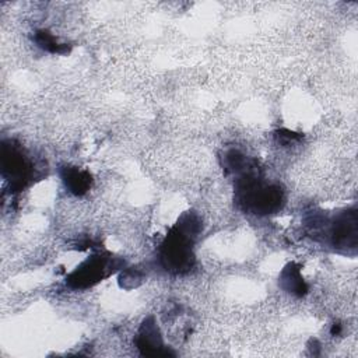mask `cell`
Here are the masks:
<instances>
[{"label": "cell", "instance_id": "4", "mask_svg": "<svg viewBox=\"0 0 358 358\" xmlns=\"http://www.w3.org/2000/svg\"><path fill=\"white\" fill-rule=\"evenodd\" d=\"M327 236L330 242L337 249H355L358 239V218L357 210L351 208L340 213L333 220L329 221Z\"/></svg>", "mask_w": 358, "mask_h": 358}, {"label": "cell", "instance_id": "3", "mask_svg": "<svg viewBox=\"0 0 358 358\" xmlns=\"http://www.w3.org/2000/svg\"><path fill=\"white\" fill-rule=\"evenodd\" d=\"M3 176L11 182V187H22L32 175V165L18 145L1 147Z\"/></svg>", "mask_w": 358, "mask_h": 358}, {"label": "cell", "instance_id": "1", "mask_svg": "<svg viewBox=\"0 0 358 358\" xmlns=\"http://www.w3.org/2000/svg\"><path fill=\"white\" fill-rule=\"evenodd\" d=\"M235 199L245 211L271 214L281 207L282 190L278 185L263 182L256 164L252 162L243 172L236 175Z\"/></svg>", "mask_w": 358, "mask_h": 358}, {"label": "cell", "instance_id": "7", "mask_svg": "<svg viewBox=\"0 0 358 358\" xmlns=\"http://www.w3.org/2000/svg\"><path fill=\"white\" fill-rule=\"evenodd\" d=\"M280 285L284 291L287 292H291L294 295H303L308 289L302 275H301V271H299V267L295 264V263H289L280 274Z\"/></svg>", "mask_w": 358, "mask_h": 358}, {"label": "cell", "instance_id": "6", "mask_svg": "<svg viewBox=\"0 0 358 358\" xmlns=\"http://www.w3.org/2000/svg\"><path fill=\"white\" fill-rule=\"evenodd\" d=\"M138 350L144 355H159V354H169L164 348V343L158 330V326L154 317H147L138 329L137 338H136Z\"/></svg>", "mask_w": 358, "mask_h": 358}, {"label": "cell", "instance_id": "5", "mask_svg": "<svg viewBox=\"0 0 358 358\" xmlns=\"http://www.w3.org/2000/svg\"><path fill=\"white\" fill-rule=\"evenodd\" d=\"M113 266L108 257L91 256L81 263L69 277L67 282L74 288H87L108 275Z\"/></svg>", "mask_w": 358, "mask_h": 358}, {"label": "cell", "instance_id": "2", "mask_svg": "<svg viewBox=\"0 0 358 358\" xmlns=\"http://www.w3.org/2000/svg\"><path fill=\"white\" fill-rule=\"evenodd\" d=\"M200 232L199 218L187 213L171 229L159 249V259L165 270L172 273H185L193 267L194 255L192 246Z\"/></svg>", "mask_w": 358, "mask_h": 358}, {"label": "cell", "instance_id": "9", "mask_svg": "<svg viewBox=\"0 0 358 358\" xmlns=\"http://www.w3.org/2000/svg\"><path fill=\"white\" fill-rule=\"evenodd\" d=\"M35 42L39 48H42L43 50H48L50 53H67L69 52V46L66 43H59L57 39L48 31H38L35 34Z\"/></svg>", "mask_w": 358, "mask_h": 358}, {"label": "cell", "instance_id": "8", "mask_svg": "<svg viewBox=\"0 0 358 358\" xmlns=\"http://www.w3.org/2000/svg\"><path fill=\"white\" fill-rule=\"evenodd\" d=\"M62 178L66 187L74 194H83L91 186V175L74 166H66L62 171Z\"/></svg>", "mask_w": 358, "mask_h": 358}]
</instances>
